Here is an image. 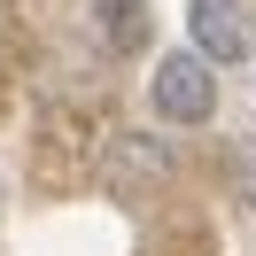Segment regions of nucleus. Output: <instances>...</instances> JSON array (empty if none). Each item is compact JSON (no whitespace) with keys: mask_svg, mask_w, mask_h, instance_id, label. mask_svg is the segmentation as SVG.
I'll return each mask as SVG.
<instances>
[{"mask_svg":"<svg viewBox=\"0 0 256 256\" xmlns=\"http://www.w3.org/2000/svg\"><path fill=\"white\" fill-rule=\"evenodd\" d=\"M148 101H156L163 124H210V116H218V70H210L194 47H178V54H163V62H156Z\"/></svg>","mask_w":256,"mask_h":256,"instance_id":"1","label":"nucleus"},{"mask_svg":"<svg viewBox=\"0 0 256 256\" xmlns=\"http://www.w3.org/2000/svg\"><path fill=\"white\" fill-rule=\"evenodd\" d=\"M186 32H194V54H202L210 70L240 62V54L256 47V24H248V0H194V8H186Z\"/></svg>","mask_w":256,"mask_h":256,"instance_id":"2","label":"nucleus"},{"mask_svg":"<svg viewBox=\"0 0 256 256\" xmlns=\"http://www.w3.org/2000/svg\"><path fill=\"white\" fill-rule=\"evenodd\" d=\"M178 171V156H171V140H156V132H116V148H109V163H101V178H109V194H156L163 178Z\"/></svg>","mask_w":256,"mask_h":256,"instance_id":"3","label":"nucleus"},{"mask_svg":"<svg viewBox=\"0 0 256 256\" xmlns=\"http://www.w3.org/2000/svg\"><path fill=\"white\" fill-rule=\"evenodd\" d=\"M94 39L109 54H148L156 39V8L148 0H94Z\"/></svg>","mask_w":256,"mask_h":256,"instance_id":"4","label":"nucleus"},{"mask_svg":"<svg viewBox=\"0 0 256 256\" xmlns=\"http://www.w3.org/2000/svg\"><path fill=\"white\" fill-rule=\"evenodd\" d=\"M225 178H233V202L256 210V132H240V140L225 148Z\"/></svg>","mask_w":256,"mask_h":256,"instance_id":"5","label":"nucleus"}]
</instances>
